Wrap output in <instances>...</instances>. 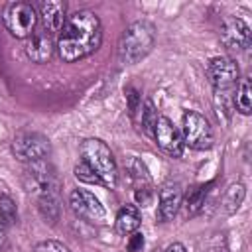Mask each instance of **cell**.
<instances>
[{
	"instance_id": "10",
	"label": "cell",
	"mask_w": 252,
	"mask_h": 252,
	"mask_svg": "<svg viewBox=\"0 0 252 252\" xmlns=\"http://www.w3.org/2000/svg\"><path fill=\"white\" fill-rule=\"evenodd\" d=\"M220 41L226 49H234V51L248 49L252 43L250 26L242 18H236V16L224 18L220 24Z\"/></svg>"
},
{
	"instance_id": "26",
	"label": "cell",
	"mask_w": 252,
	"mask_h": 252,
	"mask_svg": "<svg viewBox=\"0 0 252 252\" xmlns=\"http://www.w3.org/2000/svg\"><path fill=\"white\" fill-rule=\"evenodd\" d=\"M163 252H187V248H185L181 242H171Z\"/></svg>"
},
{
	"instance_id": "25",
	"label": "cell",
	"mask_w": 252,
	"mask_h": 252,
	"mask_svg": "<svg viewBox=\"0 0 252 252\" xmlns=\"http://www.w3.org/2000/svg\"><path fill=\"white\" fill-rule=\"evenodd\" d=\"M126 248H128V252H140V250L144 248V234L138 232V230L132 232V234H128Z\"/></svg>"
},
{
	"instance_id": "12",
	"label": "cell",
	"mask_w": 252,
	"mask_h": 252,
	"mask_svg": "<svg viewBox=\"0 0 252 252\" xmlns=\"http://www.w3.org/2000/svg\"><path fill=\"white\" fill-rule=\"evenodd\" d=\"M181 201H183V187L177 181L163 183L158 195V219L161 222L173 220V217L181 209Z\"/></svg>"
},
{
	"instance_id": "20",
	"label": "cell",
	"mask_w": 252,
	"mask_h": 252,
	"mask_svg": "<svg viewBox=\"0 0 252 252\" xmlns=\"http://www.w3.org/2000/svg\"><path fill=\"white\" fill-rule=\"evenodd\" d=\"M35 203H37V211L45 219V222L55 224L59 219V199L57 197H43V199H37Z\"/></svg>"
},
{
	"instance_id": "3",
	"label": "cell",
	"mask_w": 252,
	"mask_h": 252,
	"mask_svg": "<svg viewBox=\"0 0 252 252\" xmlns=\"http://www.w3.org/2000/svg\"><path fill=\"white\" fill-rule=\"evenodd\" d=\"M79 156L81 161H85L100 179L102 187L114 189L118 183V167L114 161V156L106 142L100 138H85L79 144Z\"/></svg>"
},
{
	"instance_id": "27",
	"label": "cell",
	"mask_w": 252,
	"mask_h": 252,
	"mask_svg": "<svg viewBox=\"0 0 252 252\" xmlns=\"http://www.w3.org/2000/svg\"><path fill=\"white\" fill-rule=\"evenodd\" d=\"M6 228H8V226H6V224L2 222V219H0V246H2L4 240H6Z\"/></svg>"
},
{
	"instance_id": "9",
	"label": "cell",
	"mask_w": 252,
	"mask_h": 252,
	"mask_svg": "<svg viewBox=\"0 0 252 252\" xmlns=\"http://www.w3.org/2000/svg\"><path fill=\"white\" fill-rule=\"evenodd\" d=\"M69 207L79 219L93 224H100L106 219V211L102 203L98 201V197H94V193L87 189H73L69 195Z\"/></svg>"
},
{
	"instance_id": "2",
	"label": "cell",
	"mask_w": 252,
	"mask_h": 252,
	"mask_svg": "<svg viewBox=\"0 0 252 252\" xmlns=\"http://www.w3.org/2000/svg\"><path fill=\"white\" fill-rule=\"evenodd\" d=\"M154 45H156V26L148 20H136L120 35L118 59L124 65H136L154 49Z\"/></svg>"
},
{
	"instance_id": "19",
	"label": "cell",
	"mask_w": 252,
	"mask_h": 252,
	"mask_svg": "<svg viewBox=\"0 0 252 252\" xmlns=\"http://www.w3.org/2000/svg\"><path fill=\"white\" fill-rule=\"evenodd\" d=\"M234 106L244 116H248L252 112V87H250V79L248 77L238 81V89H236V96H234Z\"/></svg>"
},
{
	"instance_id": "5",
	"label": "cell",
	"mask_w": 252,
	"mask_h": 252,
	"mask_svg": "<svg viewBox=\"0 0 252 252\" xmlns=\"http://www.w3.org/2000/svg\"><path fill=\"white\" fill-rule=\"evenodd\" d=\"M2 24L16 39H28L37 28V10L30 2H10L2 10Z\"/></svg>"
},
{
	"instance_id": "14",
	"label": "cell",
	"mask_w": 252,
	"mask_h": 252,
	"mask_svg": "<svg viewBox=\"0 0 252 252\" xmlns=\"http://www.w3.org/2000/svg\"><path fill=\"white\" fill-rule=\"evenodd\" d=\"M24 51H26V57L32 61V63H47L55 51V41L49 33H45L43 30H35L28 39H26V45H24Z\"/></svg>"
},
{
	"instance_id": "13",
	"label": "cell",
	"mask_w": 252,
	"mask_h": 252,
	"mask_svg": "<svg viewBox=\"0 0 252 252\" xmlns=\"http://www.w3.org/2000/svg\"><path fill=\"white\" fill-rule=\"evenodd\" d=\"M37 20L41 22V30L45 33H59L67 20V4L61 0H43L37 8Z\"/></svg>"
},
{
	"instance_id": "6",
	"label": "cell",
	"mask_w": 252,
	"mask_h": 252,
	"mask_svg": "<svg viewBox=\"0 0 252 252\" xmlns=\"http://www.w3.org/2000/svg\"><path fill=\"white\" fill-rule=\"evenodd\" d=\"M179 134H181L183 146H189L191 150H209L215 142L211 122L195 110H185L183 112Z\"/></svg>"
},
{
	"instance_id": "8",
	"label": "cell",
	"mask_w": 252,
	"mask_h": 252,
	"mask_svg": "<svg viewBox=\"0 0 252 252\" xmlns=\"http://www.w3.org/2000/svg\"><path fill=\"white\" fill-rule=\"evenodd\" d=\"M12 154L26 163L32 161H39V159H47V156L51 154V144L47 140V136H43L41 132H18L12 140Z\"/></svg>"
},
{
	"instance_id": "17",
	"label": "cell",
	"mask_w": 252,
	"mask_h": 252,
	"mask_svg": "<svg viewBox=\"0 0 252 252\" xmlns=\"http://www.w3.org/2000/svg\"><path fill=\"white\" fill-rule=\"evenodd\" d=\"M159 114H158V108L154 104L152 98H146L142 102V108L138 112V124H140V130L146 134V136H152L154 138V128H156V122H158Z\"/></svg>"
},
{
	"instance_id": "18",
	"label": "cell",
	"mask_w": 252,
	"mask_h": 252,
	"mask_svg": "<svg viewBox=\"0 0 252 252\" xmlns=\"http://www.w3.org/2000/svg\"><path fill=\"white\" fill-rule=\"evenodd\" d=\"M244 197H246V187H244L242 183H232V185L226 189L224 197H222V209H224V213H226V215L236 213V211L240 209Z\"/></svg>"
},
{
	"instance_id": "24",
	"label": "cell",
	"mask_w": 252,
	"mask_h": 252,
	"mask_svg": "<svg viewBox=\"0 0 252 252\" xmlns=\"http://www.w3.org/2000/svg\"><path fill=\"white\" fill-rule=\"evenodd\" d=\"M128 94V106H130V116L132 118H138V112H140V108H142V96H140V93L136 91V89H128L126 91Z\"/></svg>"
},
{
	"instance_id": "7",
	"label": "cell",
	"mask_w": 252,
	"mask_h": 252,
	"mask_svg": "<svg viewBox=\"0 0 252 252\" xmlns=\"http://www.w3.org/2000/svg\"><path fill=\"white\" fill-rule=\"evenodd\" d=\"M205 73H207V79L213 85L217 94H230L240 81V69H238L236 61L226 55L213 57L207 63Z\"/></svg>"
},
{
	"instance_id": "16",
	"label": "cell",
	"mask_w": 252,
	"mask_h": 252,
	"mask_svg": "<svg viewBox=\"0 0 252 252\" xmlns=\"http://www.w3.org/2000/svg\"><path fill=\"white\" fill-rule=\"evenodd\" d=\"M140 222H142L140 209L136 205H124V207H120V211L116 215L114 228H116L118 234L128 236V234H132V232H136L140 228Z\"/></svg>"
},
{
	"instance_id": "11",
	"label": "cell",
	"mask_w": 252,
	"mask_h": 252,
	"mask_svg": "<svg viewBox=\"0 0 252 252\" xmlns=\"http://www.w3.org/2000/svg\"><path fill=\"white\" fill-rule=\"evenodd\" d=\"M154 140L159 146V150L163 154H167L169 158H181L183 156V140L179 130L173 126V122L167 116H159L154 128Z\"/></svg>"
},
{
	"instance_id": "21",
	"label": "cell",
	"mask_w": 252,
	"mask_h": 252,
	"mask_svg": "<svg viewBox=\"0 0 252 252\" xmlns=\"http://www.w3.org/2000/svg\"><path fill=\"white\" fill-rule=\"evenodd\" d=\"M0 219L6 226H12L18 222V209L16 203L8 195H0Z\"/></svg>"
},
{
	"instance_id": "22",
	"label": "cell",
	"mask_w": 252,
	"mask_h": 252,
	"mask_svg": "<svg viewBox=\"0 0 252 252\" xmlns=\"http://www.w3.org/2000/svg\"><path fill=\"white\" fill-rule=\"evenodd\" d=\"M73 173H75V177L79 179V181H83V183H91V185H102L100 183V179L96 177V173L85 163V161H81L79 159V163L75 165V169H73Z\"/></svg>"
},
{
	"instance_id": "1",
	"label": "cell",
	"mask_w": 252,
	"mask_h": 252,
	"mask_svg": "<svg viewBox=\"0 0 252 252\" xmlns=\"http://www.w3.org/2000/svg\"><path fill=\"white\" fill-rule=\"evenodd\" d=\"M102 43V24L91 10H77L67 16L55 39V51L63 63H75L93 55Z\"/></svg>"
},
{
	"instance_id": "15",
	"label": "cell",
	"mask_w": 252,
	"mask_h": 252,
	"mask_svg": "<svg viewBox=\"0 0 252 252\" xmlns=\"http://www.w3.org/2000/svg\"><path fill=\"white\" fill-rule=\"evenodd\" d=\"M213 187V181L209 183H197L193 185L187 193H183V201L181 205L185 207V217H197L203 209H205V201H207V195Z\"/></svg>"
},
{
	"instance_id": "23",
	"label": "cell",
	"mask_w": 252,
	"mask_h": 252,
	"mask_svg": "<svg viewBox=\"0 0 252 252\" xmlns=\"http://www.w3.org/2000/svg\"><path fill=\"white\" fill-rule=\"evenodd\" d=\"M33 252H73V250L59 240H41L35 244Z\"/></svg>"
},
{
	"instance_id": "4",
	"label": "cell",
	"mask_w": 252,
	"mask_h": 252,
	"mask_svg": "<svg viewBox=\"0 0 252 252\" xmlns=\"http://www.w3.org/2000/svg\"><path fill=\"white\" fill-rule=\"evenodd\" d=\"M22 185L26 193L32 195L35 201L43 197H59V189H61L57 169L47 159L26 163L22 171Z\"/></svg>"
}]
</instances>
